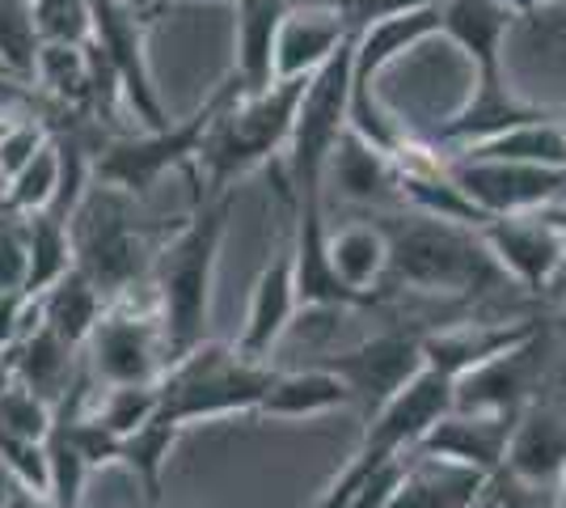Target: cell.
Segmentation results:
<instances>
[{
	"instance_id": "cell-28",
	"label": "cell",
	"mask_w": 566,
	"mask_h": 508,
	"mask_svg": "<svg viewBox=\"0 0 566 508\" xmlns=\"http://www.w3.org/2000/svg\"><path fill=\"white\" fill-rule=\"evenodd\" d=\"M331 259L355 292L380 301L377 289L389 280V238L380 225H373V220L343 225L338 234H331Z\"/></svg>"
},
{
	"instance_id": "cell-27",
	"label": "cell",
	"mask_w": 566,
	"mask_h": 508,
	"mask_svg": "<svg viewBox=\"0 0 566 508\" xmlns=\"http://www.w3.org/2000/svg\"><path fill=\"white\" fill-rule=\"evenodd\" d=\"M30 81H34L64 115H85V111H94V64H90V48L39 43Z\"/></svg>"
},
{
	"instance_id": "cell-7",
	"label": "cell",
	"mask_w": 566,
	"mask_h": 508,
	"mask_svg": "<svg viewBox=\"0 0 566 508\" xmlns=\"http://www.w3.org/2000/svg\"><path fill=\"white\" fill-rule=\"evenodd\" d=\"M85 364L97 386H153L169 369L166 326L157 314L153 284L106 301L94 335L85 343Z\"/></svg>"
},
{
	"instance_id": "cell-31",
	"label": "cell",
	"mask_w": 566,
	"mask_h": 508,
	"mask_svg": "<svg viewBox=\"0 0 566 508\" xmlns=\"http://www.w3.org/2000/svg\"><path fill=\"white\" fill-rule=\"evenodd\" d=\"M55 195H60V148H55V141H48L13 178L0 183V204L9 217L51 212Z\"/></svg>"
},
{
	"instance_id": "cell-4",
	"label": "cell",
	"mask_w": 566,
	"mask_h": 508,
	"mask_svg": "<svg viewBox=\"0 0 566 508\" xmlns=\"http://www.w3.org/2000/svg\"><path fill=\"white\" fill-rule=\"evenodd\" d=\"M308 76H287L275 81L271 90L250 97H237L233 106L216 120V127L208 132V141L199 148V162H195V183L199 199H212V195L233 191L237 178H245L250 169L275 162L287 136H292V123H296V106L305 97Z\"/></svg>"
},
{
	"instance_id": "cell-35",
	"label": "cell",
	"mask_w": 566,
	"mask_h": 508,
	"mask_svg": "<svg viewBox=\"0 0 566 508\" xmlns=\"http://www.w3.org/2000/svg\"><path fill=\"white\" fill-rule=\"evenodd\" d=\"M39 55V34L30 18V0H0V69L13 81H30Z\"/></svg>"
},
{
	"instance_id": "cell-42",
	"label": "cell",
	"mask_w": 566,
	"mask_h": 508,
	"mask_svg": "<svg viewBox=\"0 0 566 508\" xmlns=\"http://www.w3.org/2000/svg\"><path fill=\"white\" fill-rule=\"evenodd\" d=\"M440 4L444 0H343L355 30L380 22V18H406V13H423V9H440Z\"/></svg>"
},
{
	"instance_id": "cell-15",
	"label": "cell",
	"mask_w": 566,
	"mask_h": 508,
	"mask_svg": "<svg viewBox=\"0 0 566 508\" xmlns=\"http://www.w3.org/2000/svg\"><path fill=\"white\" fill-rule=\"evenodd\" d=\"M545 331L542 318H503V322H457L444 331H423V361L427 369L461 382L465 373L491 364L495 356L520 348L524 339Z\"/></svg>"
},
{
	"instance_id": "cell-43",
	"label": "cell",
	"mask_w": 566,
	"mask_h": 508,
	"mask_svg": "<svg viewBox=\"0 0 566 508\" xmlns=\"http://www.w3.org/2000/svg\"><path fill=\"white\" fill-rule=\"evenodd\" d=\"M537 220H545L554 234H563L566 238V199H558V204H549V208H542V212H533Z\"/></svg>"
},
{
	"instance_id": "cell-10",
	"label": "cell",
	"mask_w": 566,
	"mask_h": 508,
	"mask_svg": "<svg viewBox=\"0 0 566 508\" xmlns=\"http://www.w3.org/2000/svg\"><path fill=\"white\" fill-rule=\"evenodd\" d=\"M322 369L343 377V386L352 390V407H359L364 419H373L394 394H401L427 369L423 331H401V326L380 331L338 356H326Z\"/></svg>"
},
{
	"instance_id": "cell-39",
	"label": "cell",
	"mask_w": 566,
	"mask_h": 508,
	"mask_svg": "<svg viewBox=\"0 0 566 508\" xmlns=\"http://www.w3.org/2000/svg\"><path fill=\"white\" fill-rule=\"evenodd\" d=\"M48 141H51V127L43 120H13V127L0 136V183L13 178Z\"/></svg>"
},
{
	"instance_id": "cell-6",
	"label": "cell",
	"mask_w": 566,
	"mask_h": 508,
	"mask_svg": "<svg viewBox=\"0 0 566 508\" xmlns=\"http://www.w3.org/2000/svg\"><path fill=\"white\" fill-rule=\"evenodd\" d=\"M237 97H245L241 81L233 73L216 85L182 123H166L157 132H136V136H115L94 153V183L115 187V191L140 199L148 187H157L169 169H195L199 148L208 141L216 120L233 106Z\"/></svg>"
},
{
	"instance_id": "cell-2",
	"label": "cell",
	"mask_w": 566,
	"mask_h": 508,
	"mask_svg": "<svg viewBox=\"0 0 566 508\" xmlns=\"http://www.w3.org/2000/svg\"><path fill=\"white\" fill-rule=\"evenodd\" d=\"M377 225L389 238V280L385 284L473 301L507 280L491 259V250L482 246L478 229L427 217V212H406V217L385 212Z\"/></svg>"
},
{
	"instance_id": "cell-16",
	"label": "cell",
	"mask_w": 566,
	"mask_h": 508,
	"mask_svg": "<svg viewBox=\"0 0 566 508\" xmlns=\"http://www.w3.org/2000/svg\"><path fill=\"white\" fill-rule=\"evenodd\" d=\"M545 331L524 339L520 348L495 356L491 364L473 369L457 382V412H491V415H520L533 403V386L542 373Z\"/></svg>"
},
{
	"instance_id": "cell-12",
	"label": "cell",
	"mask_w": 566,
	"mask_h": 508,
	"mask_svg": "<svg viewBox=\"0 0 566 508\" xmlns=\"http://www.w3.org/2000/svg\"><path fill=\"white\" fill-rule=\"evenodd\" d=\"M449 174L486 217H528L566 199V169L449 157Z\"/></svg>"
},
{
	"instance_id": "cell-47",
	"label": "cell",
	"mask_w": 566,
	"mask_h": 508,
	"mask_svg": "<svg viewBox=\"0 0 566 508\" xmlns=\"http://www.w3.org/2000/svg\"><path fill=\"white\" fill-rule=\"evenodd\" d=\"M13 382V369H9V352H0V386Z\"/></svg>"
},
{
	"instance_id": "cell-21",
	"label": "cell",
	"mask_w": 566,
	"mask_h": 508,
	"mask_svg": "<svg viewBox=\"0 0 566 508\" xmlns=\"http://www.w3.org/2000/svg\"><path fill=\"white\" fill-rule=\"evenodd\" d=\"M512 13L499 0H444L440 4V34L470 60L473 76L503 73V39Z\"/></svg>"
},
{
	"instance_id": "cell-5",
	"label": "cell",
	"mask_w": 566,
	"mask_h": 508,
	"mask_svg": "<svg viewBox=\"0 0 566 508\" xmlns=\"http://www.w3.org/2000/svg\"><path fill=\"white\" fill-rule=\"evenodd\" d=\"M271 382H275V369L266 361H245L233 343L208 339L161 373L157 415L174 428L224 419V415H254Z\"/></svg>"
},
{
	"instance_id": "cell-52",
	"label": "cell",
	"mask_w": 566,
	"mask_h": 508,
	"mask_svg": "<svg viewBox=\"0 0 566 508\" xmlns=\"http://www.w3.org/2000/svg\"><path fill=\"white\" fill-rule=\"evenodd\" d=\"M542 4H554V0H542Z\"/></svg>"
},
{
	"instance_id": "cell-44",
	"label": "cell",
	"mask_w": 566,
	"mask_h": 508,
	"mask_svg": "<svg viewBox=\"0 0 566 508\" xmlns=\"http://www.w3.org/2000/svg\"><path fill=\"white\" fill-rule=\"evenodd\" d=\"M22 487H25L22 479H18V475H13V470H9L4 462H0V508H9V500H13V496H18Z\"/></svg>"
},
{
	"instance_id": "cell-9",
	"label": "cell",
	"mask_w": 566,
	"mask_h": 508,
	"mask_svg": "<svg viewBox=\"0 0 566 508\" xmlns=\"http://www.w3.org/2000/svg\"><path fill=\"white\" fill-rule=\"evenodd\" d=\"M148 13H153L148 4H132V0H94L90 48L115 69L123 102L136 115V123L157 132L169 123V115L153 85V69H148Z\"/></svg>"
},
{
	"instance_id": "cell-46",
	"label": "cell",
	"mask_w": 566,
	"mask_h": 508,
	"mask_svg": "<svg viewBox=\"0 0 566 508\" xmlns=\"http://www.w3.org/2000/svg\"><path fill=\"white\" fill-rule=\"evenodd\" d=\"M499 4H503L512 18H528V13H537V9H542V0H499Z\"/></svg>"
},
{
	"instance_id": "cell-48",
	"label": "cell",
	"mask_w": 566,
	"mask_h": 508,
	"mask_svg": "<svg viewBox=\"0 0 566 508\" xmlns=\"http://www.w3.org/2000/svg\"><path fill=\"white\" fill-rule=\"evenodd\" d=\"M554 508H566V479H563V487H558V500H554Z\"/></svg>"
},
{
	"instance_id": "cell-51",
	"label": "cell",
	"mask_w": 566,
	"mask_h": 508,
	"mask_svg": "<svg viewBox=\"0 0 566 508\" xmlns=\"http://www.w3.org/2000/svg\"><path fill=\"white\" fill-rule=\"evenodd\" d=\"M4 217H9V212H4V204H0V220H4Z\"/></svg>"
},
{
	"instance_id": "cell-32",
	"label": "cell",
	"mask_w": 566,
	"mask_h": 508,
	"mask_svg": "<svg viewBox=\"0 0 566 508\" xmlns=\"http://www.w3.org/2000/svg\"><path fill=\"white\" fill-rule=\"evenodd\" d=\"M178 436H182V428H174L169 419L153 415L144 428H136V433L123 440V466L140 479L148 505H157V500H161V475H166L169 454H174Z\"/></svg>"
},
{
	"instance_id": "cell-1",
	"label": "cell",
	"mask_w": 566,
	"mask_h": 508,
	"mask_svg": "<svg viewBox=\"0 0 566 508\" xmlns=\"http://www.w3.org/2000/svg\"><path fill=\"white\" fill-rule=\"evenodd\" d=\"M237 191L199 199L187 225L169 238L157 259H153V297H157V314L166 326V352L169 364L178 356L195 352L199 343H208L212 326V297H216V267H220V246L233 220Z\"/></svg>"
},
{
	"instance_id": "cell-14",
	"label": "cell",
	"mask_w": 566,
	"mask_h": 508,
	"mask_svg": "<svg viewBox=\"0 0 566 508\" xmlns=\"http://www.w3.org/2000/svg\"><path fill=\"white\" fill-rule=\"evenodd\" d=\"M478 238L491 250L499 271L528 292L554 289L566 267V238L554 234L545 220L528 217H491L478 225Z\"/></svg>"
},
{
	"instance_id": "cell-25",
	"label": "cell",
	"mask_w": 566,
	"mask_h": 508,
	"mask_svg": "<svg viewBox=\"0 0 566 508\" xmlns=\"http://www.w3.org/2000/svg\"><path fill=\"white\" fill-rule=\"evenodd\" d=\"M9 369H13V382H22L25 390H34L43 403L55 407L76 386V348H69L39 322L22 343L9 348Z\"/></svg>"
},
{
	"instance_id": "cell-34",
	"label": "cell",
	"mask_w": 566,
	"mask_h": 508,
	"mask_svg": "<svg viewBox=\"0 0 566 508\" xmlns=\"http://www.w3.org/2000/svg\"><path fill=\"white\" fill-rule=\"evenodd\" d=\"M39 43L90 48L94 39V0H30Z\"/></svg>"
},
{
	"instance_id": "cell-8",
	"label": "cell",
	"mask_w": 566,
	"mask_h": 508,
	"mask_svg": "<svg viewBox=\"0 0 566 508\" xmlns=\"http://www.w3.org/2000/svg\"><path fill=\"white\" fill-rule=\"evenodd\" d=\"M352 55H355V34L334 51L317 73L308 76L305 97L296 106L292 136H287V148H283L292 199H322V178H326V166H331V153L338 145V136L347 132Z\"/></svg>"
},
{
	"instance_id": "cell-45",
	"label": "cell",
	"mask_w": 566,
	"mask_h": 508,
	"mask_svg": "<svg viewBox=\"0 0 566 508\" xmlns=\"http://www.w3.org/2000/svg\"><path fill=\"white\" fill-rule=\"evenodd\" d=\"M9 508H55V505H51L43 491H30V487H22V491L9 500Z\"/></svg>"
},
{
	"instance_id": "cell-40",
	"label": "cell",
	"mask_w": 566,
	"mask_h": 508,
	"mask_svg": "<svg viewBox=\"0 0 566 508\" xmlns=\"http://www.w3.org/2000/svg\"><path fill=\"white\" fill-rule=\"evenodd\" d=\"M25 225L22 217L0 220V292H25Z\"/></svg>"
},
{
	"instance_id": "cell-24",
	"label": "cell",
	"mask_w": 566,
	"mask_h": 508,
	"mask_svg": "<svg viewBox=\"0 0 566 508\" xmlns=\"http://www.w3.org/2000/svg\"><path fill=\"white\" fill-rule=\"evenodd\" d=\"M352 407V390L343 386V377H334L331 369H292L275 373V382L262 394L259 412L262 419H313V415H331Z\"/></svg>"
},
{
	"instance_id": "cell-23",
	"label": "cell",
	"mask_w": 566,
	"mask_h": 508,
	"mask_svg": "<svg viewBox=\"0 0 566 508\" xmlns=\"http://www.w3.org/2000/svg\"><path fill=\"white\" fill-rule=\"evenodd\" d=\"M233 25V76L241 81L245 97L275 85V43L287 13V0H241Z\"/></svg>"
},
{
	"instance_id": "cell-37",
	"label": "cell",
	"mask_w": 566,
	"mask_h": 508,
	"mask_svg": "<svg viewBox=\"0 0 566 508\" xmlns=\"http://www.w3.org/2000/svg\"><path fill=\"white\" fill-rule=\"evenodd\" d=\"M55 407L43 403L34 390H25L22 382H4L0 386V433L25 436V440H48Z\"/></svg>"
},
{
	"instance_id": "cell-33",
	"label": "cell",
	"mask_w": 566,
	"mask_h": 508,
	"mask_svg": "<svg viewBox=\"0 0 566 508\" xmlns=\"http://www.w3.org/2000/svg\"><path fill=\"white\" fill-rule=\"evenodd\" d=\"M90 462L69 440V433L51 419L48 433V500L55 508H81L85 505V484H90Z\"/></svg>"
},
{
	"instance_id": "cell-20",
	"label": "cell",
	"mask_w": 566,
	"mask_h": 508,
	"mask_svg": "<svg viewBox=\"0 0 566 508\" xmlns=\"http://www.w3.org/2000/svg\"><path fill=\"white\" fill-rule=\"evenodd\" d=\"M503 470H512L524 484L558 487L566 479V412L558 403L533 398L520 412L507 454H503Z\"/></svg>"
},
{
	"instance_id": "cell-38",
	"label": "cell",
	"mask_w": 566,
	"mask_h": 508,
	"mask_svg": "<svg viewBox=\"0 0 566 508\" xmlns=\"http://www.w3.org/2000/svg\"><path fill=\"white\" fill-rule=\"evenodd\" d=\"M558 487L524 484V479H516L512 470H503V466H499L495 475L486 479V487H482V496L473 500V508H554Z\"/></svg>"
},
{
	"instance_id": "cell-49",
	"label": "cell",
	"mask_w": 566,
	"mask_h": 508,
	"mask_svg": "<svg viewBox=\"0 0 566 508\" xmlns=\"http://www.w3.org/2000/svg\"><path fill=\"white\" fill-rule=\"evenodd\" d=\"M157 4H166V0H148V9H157ZM229 4H241V0H229Z\"/></svg>"
},
{
	"instance_id": "cell-36",
	"label": "cell",
	"mask_w": 566,
	"mask_h": 508,
	"mask_svg": "<svg viewBox=\"0 0 566 508\" xmlns=\"http://www.w3.org/2000/svg\"><path fill=\"white\" fill-rule=\"evenodd\" d=\"M157 403H161L157 382H153V386H106L102 398L90 407V415H97L111 433H118L127 440L136 428H144V424L157 415Z\"/></svg>"
},
{
	"instance_id": "cell-30",
	"label": "cell",
	"mask_w": 566,
	"mask_h": 508,
	"mask_svg": "<svg viewBox=\"0 0 566 508\" xmlns=\"http://www.w3.org/2000/svg\"><path fill=\"white\" fill-rule=\"evenodd\" d=\"M25 225V292L30 297H43L48 289H55L64 276L72 271V234L69 220L51 217V212H34L22 217Z\"/></svg>"
},
{
	"instance_id": "cell-18",
	"label": "cell",
	"mask_w": 566,
	"mask_h": 508,
	"mask_svg": "<svg viewBox=\"0 0 566 508\" xmlns=\"http://www.w3.org/2000/svg\"><path fill=\"white\" fill-rule=\"evenodd\" d=\"M301 314L296 305V280H292V242H283L271 263L262 267L259 284H254V297H250V310H245V326L237 335V352L245 361H266L271 364V352Z\"/></svg>"
},
{
	"instance_id": "cell-19",
	"label": "cell",
	"mask_w": 566,
	"mask_h": 508,
	"mask_svg": "<svg viewBox=\"0 0 566 508\" xmlns=\"http://www.w3.org/2000/svg\"><path fill=\"white\" fill-rule=\"evenodd\" d=\"M520 415H491V412H457L452 407L444 419H436L415 445L419 454L431 458H449L457 466H470L482 475H495L507 454V440Z\"/></svg>"
},
{
	"instance_id": "cell-22",
	"label": "cell",
	"mask_w": 566,
	"mask_h": 508,
	"mask_svg": "<svg viewBox=\"0 0 566 508\" xmlns=\"http://www.w3.org/2000/svg\"><path fill=\"white\" fill-rule=\"evenodd\" d=\"M486 479L491 475H482V470H470V466H457L449 458H431V454L410 449L398 491H394V500L385 508H473Z\"/></svg>"
},
{
	"instance_id": "cell-17",
	"label": "cell",
	"mask_w": 566,
	"mask_h": 508,
	"mask_svg": "<svg viewBox=\"0 0 566 508\" xmlns=\"http://www.w3.org/2000/svg\"><path fill=\"white\" fill-rule=\"evenodd\" d=\"M355 34L352 18L343 9V0L334 4H301L283 13L280 43H275V81L287 76H313L334 51Z\"/></svg>"
},
{
	"instance_id": "cell-3",
	"label": "cell",
	"mask_w": 566,
	"mask_h": 508,
	"mask_svg": "<svg viewBox=\"0 0 566 508\" xmlns=\"http://www.w3.org/2000/svg\"><path fill=\"white\" fill-rule=\"evenodd\" d=\"M72 234V267L94 284L106 301L148 284V271L157 259V225L140 220L136 199L94 183L81 208L69 220Z\"/></svg>"
},
{
	"instance_id": "cell-11",
	"label": "cell",
	"mask_w": 566,
	"mask_h": 508,
	"mask_svg": "<svg viewBox=\"0 0 566 508\" xmlns=\"http://www.w3.org/2000/svg\"><path fill=\"white\" fill-rule=\"evenodd\" d=\"M296 238H292V280H296V305L301 314H343V310H368L380 305L373 297L355 292L331 259V229L322 199H296Z\"/></svg>"
},
{
	"instance_id": "cell-50",
	"label": "cell",
	"mask_w": 566,
	"mask_h": 508,
	"mask_svg": "<svg viewBox=\"0 0 566 508\" xmlns=\"http://www.w3.org/2000/svg\"><path fill=\"white\" fill-rule=\"evenodd\" d=\"M554 289H563V292H566V271L558 276V280H554Z\"/></svg>"
},
{
	"instance_id": "cell-29",
	"label": "cell",
	"mask_w": 566,
	"mask_h": 508,
	"mask_svg": "<svg viewBox=\"0 0 566 508\" xmlns=\"http://www.w3.org/2000/svg\"><path fill=\"white\" fill-rule=\"evenodd\" d=\"M39 310H43V326H48L51 335H60L69 348L81 352L90 343V335H94L102 310H106V297L72 267L55 289H48L39 297Z\"/></svg>"
},
{
	"instance_id": "cell-26",
	"label": "cell",
	"mask_w": 566,
	"mask_h": 508,
	"mask_svg": "<svg viewBox=\"0 0 566 508\" xmlns=\"http://www.w3.org/2000/svg\"><path fill=\"white\" fill-rule=\"evenodd\" d=\"M338 191L355 199V204H385L398 199V162L377 145H368L364 136H355L352 127L338 136L331 153V166Z\"/></svg>"
},
{
	"instance_id": "cell-13",
	"label": "cell",
	"mask_w": 566,
	"mask_h": 508,
	"mask_svg": "<svg viewBox=\"0 0 566 508\" xmlns=\"http://www.w3.org/2000/svg\"><path fill=\"white\" fill-rule=\"evenodd\" d=\"M554 115V106H537L528 97H520L507 76H473V90L470 97L452 111L449 120L436 127V148L440 153H470V148L486 145V141H499L516 127H528V123H542Z\"/></svg>"
},
{
	"instance_id": "cell-41",
	"label": "cell",
	"mask_w": 566,
	"mask_h": 508,
	"mask_svg": "<svg viewBox=\"0 0 566 508\" xmlns=\"http://www.w3.org/2000/svg\"><path fill=\"white\" fill-rule=\"evenodd\" d=\"M39 322H43L39 297H30V292H0V352L22 343Z\"/></svg>"
}]
</instances>
